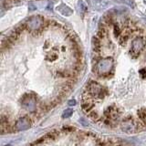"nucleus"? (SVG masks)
I'll return each instance as SVG.
<instances>
[{
  "label": "nucleus",
  "instance_id": "obj_10",
  "mask_svg": "<svg viewBox=\"0 0 146 146\" xmlns=\"http://www.w3.org/2000/svg\"><path fill=\"white\" fill-rule=\"evenodd\" d=\"M138 116L141 120L146 124V110H143V109L140 110V111H138Z\"/></svg>",
  "mask_w": 146,
  "mask_h": 146
},
{
  "label": "nucleus",
  "instance_id": "obj_8",
  "mask_svg": "<svg viewBox=\"0 0 146 146\" xmlns=\"http://www.w3.org/2000/svg\"><path fill=\"white\" fill-rule=\"evenodd\" d=\"M57 10L60 13L61 15L66 16V17L72 15V13H73L72 9L70 7H68V6H66V5H64V4H61L60 6H58L57 7Z\"/></svg>",
  "mask_w": 146,
  "mask_h": 146
},
{
  "label": "nucleus",
  "instance_id": "obj_9",
  "mask_svg": "<svg viewBox=\"0 0 146 146\" xmlns=\"http://www.w3.org/2000/svg\"><path fill=\"white\" fill-rule=\"evenodd\" d=\"M92 45H93L94 51H100V47H102V43H100V39L97 36L92 38Z\"/></svg>",
  "mask_w": 146,
  "mask_h": 146
},
{
  "label": "nucleus",
  "instance_id": "obj_11",
  "mask_svg": "<svg viewBox=\"0 0 146 146\" xmlns=\"http://www.w3.org/2000/svg\"><path fill=\"white\" fill-rule=\"evenodd\" d=\"M92 103H90V102H86L85 103H83L82 104V109L84 110V111H89L92 108Z\"/></svg>",
  "mask_w": 146,
  "mask_h": 146
},
{
  "label": "nucleus",
  "instance_id": "obj_3",
  "mask_svg": "<svg viewBox=\"0 0 146 146\" xmlns=\"http://www.w3.org/2000/svg\"><path fill=\"white\" fill-rule=\"evenodd\" d=\"M23 108L29 111H35L36 109V100L32 95H25L21 100Z\"/></svg>",
  "mask_w": 146,
  "mask_h": 146
},
{
  "label": "nucleus",
  "instance_id": "obj_1",
  "mask_svg": "<svg viewBox=\"0 0 146 146\" xmlns=\"http://www.w3.org/2000/svg\"><path fill=\"white\" fill-rule=\"evenodd\" d=\"M113 60L111 58H102L97 63V72L100 75H105L112 70Z\"/></svg>",
  "mask_w": 146,
  "mask_h": 146
},
{
  "label": "nucleus",
  "instance_id": "obj_15",
  "mask_svg": "<svg viewBox=\"0 0 146 146\" xmlns=\"http://www.w3.org/2000/svg\"><path fill=\"white\" fill-rule=\"evenodd\" d=\"M90 116L92 118V119H97L98 118V113L95 112V111H92V112L90 113Z\"/></svg>",
  "mask_w": 146,
  "mask_h": 146
},
{
  "label": "nucleus",
  "instance_id": "obj_14",
  "mask_svg": "<svg viewBox=\"0 0 146 146\" xmlns=\"http://www.w3.org/2000/svg\"><path fill=\"white\" fill-rule=\"evenodd\" d=\"M83 9H84V10L86 9V7H85V6H84V4L82 3V2H79V10H80V12H81V13L83 12V11H82Z\"/></svg>",
  "mask_w": 146,
  "mask_h": 146
},
{
  "label": "nucleus",
  "instance_id": "obj_13",
  "mask_svg": "<svg viewBox=\"0 0 146 146\" xmlns=\"http://www.w3.org/2000/svg\"><path fill=\"white\" fill-rule=\"evenodd\" d=\"M120 34H121V29L118 26H115V27H114V35L117 36Z\"/></svg>",
  "mask_w": 146,
  "mask_h": 146
},
{
  "label": "nucleus",
  "instance_id": "obj_4",
  "mask_svg": "<svg viewBox=\"0 0 146 146\" xmlns=\"http://www.w3.org/2000/svg\"><path fill=\"white\" fill-rule=\"evenodd\" d=\"M88 91L89 94L93 96V97H98V98H102L103 97V88L97 82H90L88 87Z\"/></svg>",
  "mask_w": 146,
  "mask_h": 146
},
{
  "label": "nucleus",
  "instance_id": "obj_5",
  "mask_svg": "<svg viewBox=\"0 0 146 146\" xmlns=\"http://www.w3.org/2000/svg\"><path fill=\"white\" fill-rule=\"evenodd\" d=\"M121 130L126 132V133H133L137 131V125L136 123L131 120V119H127L121 123Z\"/></svg>",
  "mask_w": 146,
  "mask_h": 146
},
{
  "label": "nucleus",
  "instance_id": "obj_16",
  "mask_svg": "<svg viewBox=\"0 0 146 146\" xmlns=\"http://www.w3.org/2000/svg\"><path fill=\"white\" fill-rule=\"evenodd\" d=\"M75 104H76L75 100H70V102H68V105H70V106H73V105H75Z\"/></svg>",
  "mask_w": 146,
  "mask_h": 146
},
{
  "label": "nucleus",
  "instance_id": "obj_7",
  "mask_svg": "<svg viewBox=\"0 0 146 146\" xmlns=\"http://www.w3.org/2000/svg\"><path fill=\"white\" fill-rule=\"evenodd\" d=\"M30 125H31V123H30L29 119L27 117H22L17 121L15 127L17 131H26L27 129H29Z\"/></svg>",
  "mask_w": 146,
  "mask_h": 146
},
{
  "label": "nucleus",
  "instance_id": "obj_12",
  "mask_svg": "<svg viewBox=\"0 0 146 146\" xmlns=\"http://www.w3.org/2000/svg\"><path fill=\"white\" fill-rule=\"evenodd\" d=\"M72 113H73V111H72L71 109H67L62 113V118H68V117H70L72 115Z\"/></svg>",
  "mask_w": 146,
  "mask_h": 146
},
{
  "label": "nucleus",
  "instance_id": "obj_6",
  "mask_svg": "<svg viewBox=\"0 0 146 146\" xmlns=\"http://www.w3.org/2000/svg\"><path fill=\"white\" fill-rule=\"evenodd\" d=\"M144 47V42L143 38H136L132 40V43H131V53H132L133 55H138L141 50H143Z\"/></svg>",
  "mask_w": 146,
  "mask_h": 146
},
{
  "label": "nucleus",
  "instance_id": "obj_2",
  "mask_svg": "<svg viewBox=\"0 0 146 146\" xmlns=\"http://www.w3.org/2000/svg\"><path fill=\"white\" fill-rule=\"evenodd\" d=\"M27 27L31 31L39 30L44 26V19L40 16L30 17L27 21Z\"/></svg>",
  "mask_w": 146,
  "mask_h": 146
}]
</instances>
